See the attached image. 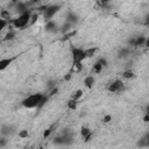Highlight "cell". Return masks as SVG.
Returning a JSON list of instances; mask_svg holds the SVG:
<instances>
[{"mask_svg": "<svg viewBox=\"0 0 149 149\" xmlns=\"http://www.w3.org/2000/svg\"><path fill=\"white\" fill-rule=\"evenodd\" d=\"M61 10V5L58 3H54V5H47L44 6L43 10H42V14H43V17L48 21V20H52V17Z\"/></svg>", "mask_w": 149, "mask_h": 149, "instance_id": "cell-4", "label": "cell"}, {"mask_svg": "<svg viewBox=\"0 0 149 149\" xmlns=\"http://www.w3.org/2000/svg\"><path fill=\"white\" fill-rule=\"evenodd\" d=\"M94 83H95V79H94L93 76H86L84 78V86L86 88H92L93 85H94Z\"/></svg>", "mask_w": 149, "mask_h": 149, "instance_id": "cell-12", "label": "cell"}, {"mask_svg": "<svg viewBox=\"0 0 149 149\" xmlns=\"http://www.w3.org/2000/svg\"><path fill=\"white\" fill-rule=\"evenodd\" d=\"M134 77H135V74H134V72L132 70H125L122 72V78H125V79H132Z\"/></svg>", "mask_w": 149, "mask_h": 149, "instance_id": "cell-17", "label": "cell"}, {"mask_svg": "<svg viewBox=\"0 0 149 149\" xmlns=\"http://www.w3.org/2000/svg\"><path fill=\"white\" fill-rule=\"evenodd\" d=\"M15 133V128H14V126H12V125H3L2 127H1V129H0V134L1 135H5V136H9V135H13Z\"/></svg>", "mask_w": 149, "mask_h": 149, "instance_id": "cell-9", "label": "cell"}, {"mask_svg": "<svg viewBox=\"0 0 149 149\" xmlns=\"http://www.w3.org/2000/svg\"><path fill=\"white\" fill-rule=\"evenodd\" d=\"M129 43H130L134 48L143 47V45L147 44V37H144V36H137V37H134L133 40H130Z\"/></svg>", "mask_w": 149, "mask_h": 149, "instance_id": "cell-7", "label": "cell"}, {"mask_svg": "<svg viewBox=\"0 0 149 149\" xmlns=\"http://www.w3.org/2000/svg\"><path fill=\"white\" fill-rule=\"evenodd\" d=\"M125 88H126L125 83L121 79H115L112 83H109L108 86H107V91L109 93H114V94H119V93L123 92Z\"/></svg>", "mask_w": 149, "mask_h": 149, "instance_id": "cell-5", "label": "cell"}, {"mask_svg": "<svg viewBox=\"0 0 149 149\" xmlns=\"http://www.w3.org/2000/svg\"><path fill=\"white\" fill-rule=\"evenodd\" d=\"M30 17H31V12L27 10V12L19 14L17 17L12 19L9 21V23H12V26L15 29H24L28 24H30Z\"/></svg>", "mask_w": 149, "mask_h": 149, "instance_id": "cell-1", "label": "cell"}, {"mask_svg": "<svg viewBox=\"0 0 149 149\" xmlns=\"http://www.w3.org/2000/svg\"><path fill=\"white\" fill-rule=\"evenodd\" d=\"M137 146H140V147H149V140H148V136H146L144 139H142V140L137 143Z\"/></svg>", "mask_w": 149, "mask_h": 149, "instance_id": "cell-24", "label": "cell"}, {"mask_svg": "<svg viewBox=\"0 0 149 149\" xmlns=\"http://www.w3.org/2000/svg\"><path fill=\"white\" fill-rule=\"evenodd\" d=\"M14 37H15V33H14V30L13 29H10L7 34H6V36H5V41H12V40H14Z\"/></svg>", "mask_w": 149, "mask_h": 149, "instance_id": "cell-19", "label": "cell"}, {"mask_svg": "<svg viewBox=\"0 0 149 149\" xmlns=\"http://www.w3.org/2000/svg\"><path fill=\"white\" fill-rule=\"evenodd\" d=\"M71 54H72V63H73V66L77 70H80L81 69L83 61L86 58L85 57V50L81 49V48L73 47V48H71Z\"/></svg>", "mask_w": 149, "mask_h": 149, "instance_id": "cell-3", "label": "cell"}, {"mask_svg": "<svg viewBox=\"0 0 149 149\" xmlns=\"http://www.w3.org/2000/svg\"><path fill=\"white\" fill-rule=\"evenodd\" d=\"M8 23H9V21H7V20H5V19H2V17H0V34H1V31L8 26Z\"/></svg>", "mask_w": 149, "mask_h": 149, "instance_id": "cell-22", "label": "cell"}, {"mask_svg": "<svg viewBox=\"0 0 149 149\" xmlns=\"http://www.w3.org/2000/svg\"><path fill=\"white\" fill-rule=\"evenodd\" d=\"M43 93H33V94H29L28 97H26L23 100H22V106L24 108H28V109H33V108H37L38 105H40V101H41V98H42Z\"/></svg>", "mask_w": 149, "mask_h": 149, "instance_id": "cell-2", "label": "cell"}, {"mask_svg": "<svg viewBox=\"0 0 149 149\" xmlns=\"http://www.w3.org/2000/svg\"><path fill=\"white\" fill-rule=\"evenodd\" d=\"M66 106H68V108H69V109L74 111V109L77 108V106H78V101H77V100H73V99H71V98H70V100L66 102Z\"/></svg>", "mask_w": 149, "mask_h": 149, "instance_id": "cell-15", "label": "cell"}, {"mask_svg": "<svg viewBox=\"0 0 149 149\" xmlns=\"http://www.w3.org/2000/svg\"><path fill=\"white\" fill-rule=\"evenodd\" d=\"M70 27H71V23H69V22L65 21V23H64L62 27H59V30H61L62 33H68V31L70 30Z\"/></svg>", "mask_w": 149, "mask_h": 149, "instance_id": "cell-21", "label": "cell"}, {"mask_svg": "<svg viewBox=\"0 0 149 149\" xmlns=\"http://www.w3.org/2000/svg\"><path fill=\"white\" fill-rule=\"evenodd\" d=\"M7 143H8L7 136H5V135H1V136H0V148H2V147H6V146H7Z\"/></svg>", "mask_w": 149, "mask_h": 149, "instance_id": "cell-25", "label": "cell"}, {"mask_svg": "<svg viewBox=\"0 0 149 149\" xmlns=\"http://www.w3.org/2000/svg\"><path fill=\"white\" fill-rule=\"evenodd\" d=\"M111 2H112V0H98V3H99L100 7H102V8L108 7V6L111 5Z\"/></svg>", "mask_w": 149, "mask_h": 149, "instance_id": "cell-23", "label": "cell"}, {"mask_svg": "<svg viewBox=\"0 0 149 149\" xmlns=\"http://www.w3.org/2000/svg\"><path fill=\"white\" fill-rule=\"evenodd\" d=\"M44 29L48 33H56V31L59 30V27H58V24L54 20H48L45 26H44Z\"/></svg>", "mask_w": 149, "mask_h": 149, "instance_id": "cell-8", "label": "cell"}, {"mask_svg": "<svg viewBox=\"0 0 149 149\" xmlns=\"http://www.w3.org/2000/svg\"><path fill=\"white\" fill-rule=\"evenodd\" d=\"M83 95H84V91L83 90H76L72 94H71V99H73V100H77V101H79L81 98H83Z\"/></svg>", "mask_w": 149, "mask_h": 149, "instance_id": "cell-14", "label": "cell"}, {"mask_svg": "<svg viewBox=\"0 0 149 149\" xmlns=\"http://www.w3.org/2000/svg\"><path fill=\"white\" fill-rule=\"evenodd\" d=\"M54 128H55V125H52L51 127L47 128V129L44 130V133H43V139H47V137H49V136L51 135V133L54 132Z\"/></svg>", "mask_w": 149, "mask_h": 149, "instance_id": "cell-20", "label": "cell"}, {"mask_svg": "<svg viewBox=\"0 0 149 149\" xmlns=\"http://www.w3.org/2000/svg\"><path fill=\"white\" fill-rule=\"evenodd\" d=\"M84 50H85V57H86V58L92 57V56L95 54V51H97L95 48H90V49H84Z\"/></svg>", "mask_w": 149, "mask_h": 149, "instance_id": "cell-18", "label": "cell"}, {"mask_svg": "<svg viewBox=\"0 0 149 149\" xmlns=\"http://www.w3.org/2000/svg\"><path fill=\"white\" fill-rule=\"evenodd\" d=\"M129 55V48H122L119 52H118V57L119 58H125Z\"/></svg>", "mask_w": 149, "mask_h": 149, "instance_id": "cell-16", "label": "cell"}, {"mask_svg": "<svg viewBox=\"0 0 149 149\" xmlns=\"http://www.w3.org/2000/svg\"><path fill=\"white\" fill-rule=\"evenodd\" d=\"M57 92H58V87H57V86H54V87H52V90H51V92L49 93V97L57 94Z\"/></svg>", "mask_w": 149, "mask_h": 149, "instance_id": "cell-28", "label": "cell"}, {"mask_svg": "<svg viewBox=\"0 0 149 149\" xmlns=\"http://www.w3.org/2000/svg\"><path fill=\"white\" fill-rule=\"evenodd\" d=\"M28 136H29V134H28V130H27V129L19 130V137H20V139H27Z\"/></svg>", "mask_w": 149, "mask_h": 149, "instance_id": "cell-26", "label": "cell"}, {"mask_svg": "<svg viewBox=\"0 0 149 149\" xmlns=\"http://www.w3.org/2000/svg\"><path fill=\"white\" fill-rule=\"evenodd\" d=\"M15 61V57H6V58H1L0 59V72L6 70L13 62Z\"/></svg>", "mask_w": 149, "mask_h": 149, "instance_id": "cell-10", "label": "cell"}, {"mask_svg": "<svg viewBox=\"0 0 149 149\" xmlns=\"http://www.w3.org/2000/svg\"><path fill=\"white\" fill-rule=\"evenodd\" d=\"M109 121H112V115H105L104 118H102V122H105V123H107V122H109Z\"/></svg>", "mask_w": 149, "mask_h": 149, "instance_id": "cell-27", "label": "cell"}, {"mask_svg": "<svg viewBox=\"0 0 149 149\" xmlns=\"http://www.w3.org/2000/svg\"><path fill=\"white\" fill-rule=\"evenodd\" d=\"M80 135L83 136V139L86 142H88L91 140V137H92V130L88 127H81L80 128Z\"/></svg>", "mask_w": 149, "mask_h": 149, "instance_id": "cell-11", "label": "cell"}, {"mask_svg": "<svg viewBox=\"0 0 149 149\" xmlns=\"http://www.w3.org/2000/svg\"><path fill=\"white\" fill-rule=\"evenodd\" d=\"M77 21H78V16H77V14H74V13H72V12H69L68 15H66V22L73 24V23H76Z\"/></svg>", "mask_w": 149, "mask_h": 149, "instance_id": "cell-13", "label": "cell"}, {"mask_svg": "<svg viewBox=\"0 0 149 149\" xmlns=\"http://www.w3.org/2000/svg\"><path fill=\"white\" fill-rule=\"evenodd\" d=\"M106 66H107V61H106V58H99V59L95 62V64L93 65L92 72L95 73V74H98V73H100Z\"/></svg>", "mask_w": 149, "mask_h": 149, "instance_id": "cell-6", "label": "cell"}]
</instances>
